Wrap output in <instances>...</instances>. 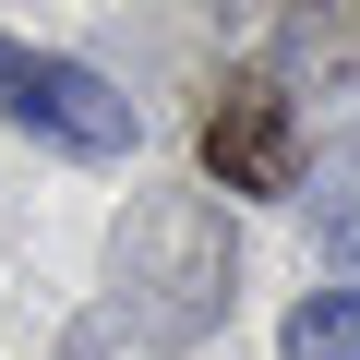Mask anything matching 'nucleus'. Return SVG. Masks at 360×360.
I'll return each mask as SVG.
<instances>
[{
    "instance_id": "obj_4",
    "label": "nucleus",
    "mask_w": 360,
    "mask_h": 360,
    "mask_svg": "<svg viewBox=\"0 0 360 360\" xmlns=\"http://www.w3.org/2000/svg\"><path fill=\"white\" fill-rule=\"evenodd\" d=\"M288 360H360V276L348 288H312L288 312Z\"/></svg>"
},
{
    "instance_id": "obj_2",
    "label": "nucleus",
    "mask_w": 360,
    "mask_h": 360,
    "mask_svg": "<svg viewBox=\"0 0 360 360\" xmlns=\"http://www.w3.org/2000/svg\"><path fill=\"white\" fill-rule=\"evenodd\" d=\"M0 120L49 132L60 156H132V132H144L108 72H84L60 49H25V37H0Z\"/></svg>"
},
{
    "instance_id": "obj_1",
    "label": "nucleus",
    "mask_w": 360,
    "mask_h": 360,
    "mask_svg": "<svg viewBox=\"0 0 360 360\" xmlns=\"http://www.w3.org/2000/svg\"><path fill=\"white\" fill-rule=\"evenodd\" d=\"M120 312L132 324H156V336H205L217 312H229V217L205 205V193H156V205H132L120 217Z\"/></svg>"
},
{
    "instance_id": "obj_3",
    "label": "nucleus",
    "mask_w": 360,
    "mask_h": 360,
    "mask_svg": "<svg viewBox=\"0 0 360 360\" xmlns=\"http://www.w3.org/2000/svg\"><path fill=\"white\" fill-rule=\"evenodd\" d=\"M300 108L276 72H229L217 108H205V180L217 193H300Z\"/></svg>"
},
{
    "instance_id": "obj_5",
    "label": "nucleus",
    "mask_w": 360,
    "mask_h": 360,
    "mask_svg": "<svg viewBox=\"0 0 360 360\" xmlns=\"http://www.w3.org/2000/svg\"><path fill=\"white\" fill-rule=\"evenodd\" d=\"M60 360H144V348H132V312H84Z\"/></svg>"
}]
</instances>
